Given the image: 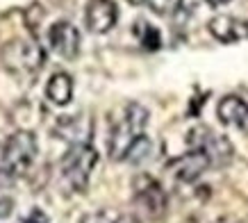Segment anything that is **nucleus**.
Listing matches in <instances>:
<instances>
[{
    "instance_id": "1",
    "label": "nucleus",
    "mask_w": 248,
    "mask_h": 223,
    "mask_svg": "<svg viewBox=\"0 0 248 223\" xmlns=\"http://www.w3.org/2000/svg\"><path fill=\"white\" fill-rule=\"evenodd\" d=\"M148 126V110L139 103H128L121 112V116L114 121L107 137V150L109 157L116 162H123L128 157L130 148L143 137V130Z\"/></svg>"
},
{
    "instance_id": "2",
    "label": "nucleus",
    "mask_w": 248,
    "mask_h": 223,
    "mask_svg": "<svg viewBox=\"0 0 248 223\" xmlns=\"http://www.w3.org/2000/svg\"><path fill=\"white\" fill-rule=\"evenodd\" d=\"M0 64L18 80H32L44 68L46 50L34 37H16L9 39L0 48Z\"/></svg>"
},
{
    "instance_id": "3",
    "label": "nucleus",
    "mask_w": 248,
    "mask_h": 223,
    "mask_svg": "<svg viewBox=\"0 0 248 223\" xmlns=\"http://www.w3.org/2000/svg\"><path fill=\"white\" fill-rule=\"evenodd\" d=\"M98 164V153L91 143H76L62 157L60 171L71 191H84L89 187L91 173Z\"/></svg>"
},
{
    "instance_id": "4",
    "label": "nucleus",
    "mask_w": 248,
    "mask_h": 223,
    "mask_svg": "<svg viewBox=\"0 0 248 223\" xmlns=\"http://www.w3.org/2000/svg\"><path fill=\"white\" fill-rule=\"evenodd\" d=\"M37 139L34 134L28 130H18V132L9 134L7 139L2 142V153H5V164L9 169L12 178H18L28 171L37 157Z\"/></svg>"
},
{
    "instance_id": "5",
    "label": "nucleus",
    "mask_w": 248,
    "mask_h": 223,
    "mask_svg": "<svg viewBox=\"0 0 248 223\" xmlns=\"http://www.w3.org/2000/svg\"><path fill=\"white\" fill-rule=\"evenodd\" d=\"M132 201L153 221L162 219L166 214V207H169V196H166L164 187L151 175H137L135 178V182H132Z\"/></svg>"
},
{
    "instance_id": "6",
    "label": "nucleus",
    "mask_w": 248,
    "mask_h": 223,
    "mask_svg": "<svg viewBox=\"0 0 248 223\" xmlns=\"http://www.w3.org/2000/svg\"><path fill=\"white\" fill-rule=\"evenodd\" d=\"M187 143L191 150H201L210 157L212 166H221V164H228L232 159V143L223 134H217L207 126H198L194 130H189Z\"/></svg>"
},
{
    "instance_id": "7",
    "label": "nucleus",
    "mask_w": 248,
    "mask_h": 223,
    "mask_svg": "<svg viewBox=\"0 0 248 223\" xmlns=\"http://www.w3.org/2000/svg\"><path fill=\"white\" fill-rule=\"evenodd\" d=\"M210 166H212V162L205 153H201V150H189V153L175 157V159H171V162L166 164V171L171 173L178 182L189 185V182H196Z\"/></svg>"
},
{
    "instance_id": "8",
    "label": "nucleus",
    "mask_w": 248,
    "mask_h": 223,
    "mask_svg": "<svg viewBox=\"0 0 248 223\" xmlns=\"http://www.w3.org/2000/svg\"><path fill=\"white\" fill-rule=\"evenodd\" d=\"M48 41L50 48L64 60H76L80 52V30L68 21L53 23L48 30Z\"/></svg>"
},
{
    "instance_id": "9",
    "label": "nucleus",
    "mask_w": 248,
    "mask_h": 223,
    "mask_svg": "<svg viewBox=\"0 0 248 223\" xmlns=\"http://www.w3.org/2000/svg\"><path fill=\"white\" fill-rule=\"evenodd\" d=\"M119 21V7L114 0H89L84 23L93 34H107Z\"/></svg>"
},
{
    "instance_id": "10",
    "label": "nucleus",
    "mask_w": 248,
    "mask_h": 223,
    "mask_svg": "<svg viewBox=\"0 0 248 223\" xmlns=\"http://www.w3.org/2000/svg\"><path fill=\"white\" fill-rule=\"evenodd\" d=\"M207 30L221 44H237V41L248 39V21L230 14H218L214 18H210Z\"/></svg>"
},
{
    "instance_id": "11",
    "label": "nucleus",
    "mask_w": 248,
    "mask_h": 223,
    "mask_svg": "<svg viewBox=\"0 0 248 223\" xmlns=\"http://www.w3.org/2000/svg\"><path fill=\"white\" fill-rule=\"evenodd\" d=\"M218 121L228 127L239 130L241 134L248 137V103L239 96H226L218 100L217 107Z\"/></svg>"
},
{
    "instance_id": "12",
    "label": "nucleus",
    "mask_w": 248,
    "mask_h": 223,
    "mask_svg": "<svg viewBox=\"0 0 248 223\" xmlns=\"http://www.w3.org/2000/svg\"><path fill=\"white\" fill-rule=\"evenodd\" d=\"M55 130H57L62 139H66L71 146H76V143H89V137L93 132V123H91L89 116L78 114V116H64Z\"/></svg>"
},
{
    "instance_id": "13",
    "label": "nucleus",
    "mask_w": 248,
    "mask_h": 223,
    "mask_svg": "<svg viewBox=\"0 0 248 223\" xmlns=\"http://www.w3.org/2000/svg\"><path fill=\"white\" fill-rule=\"evenodd\" d=\"M46 98L53 105H57V107L68 105L71 98H73V78L68 73H64V71L53 73L48 84H46Z\"/></svg>"
},
{
    "instance_id": "14",
    "label": "nucleus",
    "mask_w": 248,
    "mask_h": 223,
    "mask_svg": "<svg viewBox=\"0 0 248 223\" xmlns=\"http://www.w3.org/2000/svg\"><path fill=\"white\" fill-rule=\"evenodd\" d=\"M135 34H137V39H139V44H141L146 50H157L159 46H162V34H159V30L155 25H151V23L137 21Z\"/></svg>"
},
{
    "instance_id": "15",
    "label": "nucleus",
    "mask_w": 248,
    "mask_h": 223,
    "mask_svg": "<svg viewBox=\"0 0 248 223\" xmlns=\"http://www.w3.org/2000/svg\"><path fill=\"white\" fill-rule=\"evenodd\" d=\"M130 2L148 7L153 14H157V16H173L182 7V0H130Z\"/></svg>"
},
{
    "instance_id": "16",
    "label": "nucleus",
    "mask_w": 248,
    "mask_h": 223,
    "mask_svg": "<svg viewBox=\"0 0 248 223\" xmlns=\"http://www.w3.org/2000/svg\"><path fill=\"white\" fill-rule=\"evenodd\" d=\"M151 153H153V142L143 134L141 139L130 148V153H128V157H125V162H130V164H141V162H146L148 157H151Z\"/></svg>"
},
{
    "instance_id": "17",
    "label": "nucleus",
    "mask_w": 248,
    "mask_h": 223,
    "mask_svg": "<svg viewBox=\"0 0 248 223\" xmlns=\"http://www.w3.org/2000/svg\"><path fill=\"white\" fill-rule=\"evenodd\" d=\"M119 216L114 209H93V212H89V214H84L82 219H80V223H116L119 221Z\"/></svg>"
},
{
    "instance_id": "18",
    "label": "nucleus",
    "mask_w": 248,
    "mask_h": 223,
    "mask_svg": "<svg viewBox=\"0 0 248 223\" xmlns=\"http://www.w3.org/2000/svg\"><path fill=\"white\" fill-rule=\"evenodd\" d=\"M12 175H9V169H7V164H5V153H2V142H0V189L5 185H9L12 182Z\"/></svg>"
},
{
    "instance_id": "19",
    "label": "nucleus",
    "mask_w": 248,
    "mask_h": 223,
    "mask_svg": "<svg viewBox=\"0 0 248 223\" xmlns=\"http://www.w3.org/2000/svg\"><path fill=\"white\" fill-rule=\"evenodd\" d=\"M12 212H14V201L9 196H2L0 198V219H7Z\"/></svg>"
},
{
    "instance_id": "20",
    "label": "nucleus",
    "mask_w": 248,
    "mask_h": 223,
    "mask_svg": "<svg viewBox=\"0 0 248 223\" xmlns=\"http://www.w3.org/2000/svg\"><path fill=\"white\" fill-rule=\"evenodd\" d=\"M116 223H141V221H139V219H137L135 214H121V216H119V221H116Z\"/></svg>"
},
{
    "instance_id": "21",
    "label": "nucleus",
    "mask_w": 248,
    "mask_h": 223,
    "mask_svg": "<svg viewBox=\"0 0 248 223\" xmlns=\"http://www.w3.org/2000/svg\"><path fill=\"white\" fill-rule=\"evenodd\" d=\"M205 2H207L210 7H221V5H228L230 0H205Z\"/></svg>"
}]
</instances>
